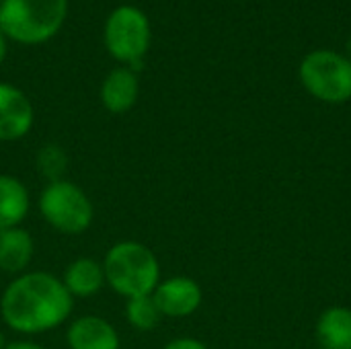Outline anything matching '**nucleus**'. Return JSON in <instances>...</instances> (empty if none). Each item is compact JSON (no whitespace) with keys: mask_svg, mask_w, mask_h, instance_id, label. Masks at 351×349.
I'll list each match as a JSON object with an SVG mask.
<instances>
[{"mask_svg":"<svg viewBox=\"0 0 351 349\" xmlns=\"http://www.w3.org/2000/svg\"><path fill=\"white\" fill-rule=\"evenodd\" d=\"M35 255V241L23 226L0 230V272L21 276L29 272Z\"/></svg>","mask_w":351,"mask_h":349,"instance_id":"9b49d317","label":"nucleus"},{"mask_svg":"<svg viewBox=\"0 0 351 349\" xmlns=\"http://www.w3.org/2000/svg\"><path fill=\"white\" fill-rule=\"evenodd\" d=\"M315 337L323 349H351V309L331 306L317 321Z\"/></svg>","mask_w":351,"mask_h":349,"instance_id":"4468645a","label":"nucleus"},{"mask_svg":"<svg viewBox=\"0 0 351 349\" xmlns=\"http://www.w3.org/2000/svg\"><path fill=\"white\" fill-rule=\"evenodd\" d=\"M4 58H6V37L0 31V64L4 62Z\"/></svg>","mask_w":351,"mask_h":349,"instance_id":"6ab92c4d","label":"nucleus"},{"mask_svg":"<svg viewBox=\"0 0 351 349\" xmlns=\"http://www.w3.org/2000/svg\"><path fill=\"white\" fill-rule=\"evenodd\" d=\"M125 321L130 327H134L136 331H154L160 321H162V315L152 298V294L148 296H138V298H130L125 300Z\"/></svg>","mask_w":351,"mask_h":349,"instance_id":"2eb2a0df","label":"nucleus"},{"mask_svg":"<svg viewBox=\"0 0 351 349\" xmlns=\"http://www.w3.org/2000/svg\"><path fill=\"white\" fill-rule=\"evenodd\" d=\"M0 4H2V0H0Z\"/></svg>","mask_w":351,"mask_h":349,"instance_id":"412c9836","label":"nucleus"},{"mask_svg":"<svg viewBox=\"0 0 351 349\" xmlns=\"http://www.w3.org/2000/svg\"><path fill=\"white\" fill-rule=\"evenodd\" d=\"M302 86L319 101L339 105L351 99V58L331 49L304 56L298 68Z\"/></svg>","mask_w":351,"mask_h":349,"instance_id":"423d86ee","label":"nucleus"},{"mask_svg":"<svg viewBox=\"0 0 351 349\" xmlns=\"http://www.w3.org/2000/svg\"><path fill=\"white\" fill-rule=\"evenodd\" d=\"M37 210L45 224L66 237L84 234L95 220L90 197L68 179L45 183L37 200Z\"/></svg>","mask_w":351,"mask_h":349,"instance_id":"20e7f679","label":"nucleus"},{"mask_svg":"<svg viewBox=\"0 0 351 349\" xmlns=\"http://www.w3.org/2000/svg\"><path fill=\"white\" fill-rule=\"evenodd\" d=\"M152 298L162 319H187L202 306V286L189 276H173L160 280Z\"/></svg>","mask_w":351,"mask_h":349,"instance_id":"0eeeda50","label":"nucleus"},{"mask_svg":"<svg viewBox=\"0 0 351 349\" xmlns=\"http://www.w3.org/2000/svg\"><path fill=\"white\" fill-rule=\"evenodd\" d=\"M74 298L62 280L47 272L14 276L0 296L2 323L19 335H43L62 327L72 315Z\"/></svg>","mask_w":351,"mask_h":349,"instance_id":"f257e3e1","label":"nucleus"},{"mask_svg":"<svg viewBox=\"0 0 351 349\" xmlns=\"http://www.w3.org/2000/svg\"><path fill=\"white\" fill-rule=\"evenodd\" d=\"M165 349H210L204 341L195 339V337H177L173 341H169Z\"/></svg>","mask_w":351,"mask_h":349,"instance_id":"f3484780","label":"nucleus"},{"mask_svg":"<svg viewBox=\"0 0 351 349\" xmlns=\"http://www.w3.org/2000/svg\"><path fill=\"white\" fill-rule=\"evenodd\" d=\"M70 349H119L121 339L115 327L99 315H82L66 329Z\"/></svg>","mask_w":351,"mask_h":349,"instance_id":"1a4fd4ad","label":"nucleus"},{"mask_svg":"<svg viewBox=\"0 0 351 349\" xmlns=\"http://www.w3.org/2000/svg\"><path fill=\"white\" fill-rule=\"evenodd\" d=\"M60 280L74 300L76 298H93L107 286L103 263L93 257H78V259L70 261Z\"/></svg>","mask_w":351,"mask_h":349,"instance_id":"f8f14e48","label":"nucleus"},{"mask_svg":"<svg viewBox=\"0 0 351 349\" xmlns=\"http://www.w3.org/2000/svg\"><path fill=\"white\" fill-rule=\"evenodd\" d=\"M103 39L109 56L136 72L150 47V21L138 6L121 4L109 12L103 29Z\"/></svg>","mask_w":351,"mask_h":349,"instance_id":"39448f33","label":"nucleus"},{"mask_svg":"<svg viewBox=\"0 0 351 349\" xmlns=\"http://www.w3.org/2000/svg\"><path fill=\"white\" fill-rule=\"evenodd\" d=\"M68 0H2L0 31L21 45L49 41L64 25Z\"/></svg>","mask_w":351,"mask_h":349,"instance_id":"7ed1b4c3","label":"nucleus"},{"mask_svg":"<svg viewBox=\"0 0 351 349\" xmlns=\"http://www.w3.org/2000/svg\"><path fill=\"white\" fill-rule=\"evenodd\" d=\"M4 349H47V348H43V346H39V344H35V341H27V339H23V341L6 344V348Z\"/></svg>","mask_w":351,"mask_h":349,"instance_id":"a211bd4d","label":"nucleus"},{"mask_svg":"<svg viewBox=\"0 0 351 349\" xmlns=\"http://www.w3.org/2000/svg\"><path fill=\"white\" fill-rule=\"evenodd\" d=\"M101 103L103 107L113 113V115H121V113H128L136 101H138V95H140V80H138V74L128 68V66H119V68H113L103 84H101Z\"/></svg>","mask_w":351,"mask_h":349,"instance_id":"9d476101","label":"nucleus"},{"mask_svg":"<svg viewBox=\"0 0 351 349\" xmlns=\"http://www.w3.org/2000/svg\"><path fill=\"white\" fill-rule=\"evenodd\" d=\"M68 163H70L68 152L64 150V146H60L56 142L43 144L37 150V156H35L37 173L45 179V183H53V181L66 179Z\"/></svg>","mask_w":351,"mask_h":349,"instance_id":"dca6fc26","label":"nucleus"},{"mask_svg":"<svg viewBox=\"0 0 351 349\" xmlns=\"http://www.w3.org/2000/svg\"><path fill=\"white\" fill-rule=\"evenodd\" d=\"M29 210L31 195L27 185L14 175L0 173V230L21 226Z\"/></svg>","mask_w":351,"mask_h":349,"instance_id":"ddd939ff","label":"nucleus"},{"mask_svg":"<svg viewBox=\"0 0 351 349\" xmlns=\"http://www.w3.org/2000/svg\"><path fill=\"white\" fill-rule=\"evenodd\" d=\"M6 348V339H4V335H2V331H0V349Z\"/></svg>","mask_w":351,"mask_h":349,"instance_id":"aec40b11","label":"nucleus"},{"mask_svg":"<svg viewBox=\"0 0 351 349\" xmlns=\"http://www.w3.org/2000/svg\"><path fill=\"white\" fill-rule=\"evenodd\" d=\"M35 121L29 97L14 84L0 82V142L23 140Z\"/></svg>","mask_w":351,"mask_h":349,"instance_id":"6e6552de","label":"nucleus"},{"mask_svg":"<svg viewBox=\"0 0 351 349\" xmlns=\"http://www.w3.org/2000/svg\"><path fill=\"white\" fill-rule=\"evenodd\" d=\"M105 284L121 298L148 296L160 282V263L154 251L140 241H119L103 257Z\"/></svg>","mask_w":351,"mask_h":349,"instance_id":"f03ea898","label":"nucleus"}]
</instances>
